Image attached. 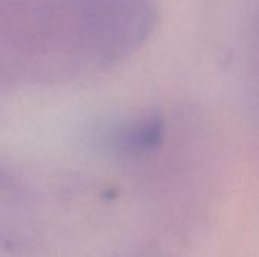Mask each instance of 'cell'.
I'll use <instances>...</instances> for the list:
<instances>
[{"instance_id":"7a4b0ae2","label":"cell","mask_w":259,"mask_h":257,"mask_svg":"<svg viewBox=\"0 0 259 257\" xmlns=\"http://www.w3.org/2000/svg\"><path fill=\"white\" fill-rule=\"evenodd\" d=\"M249 58L255 85L259 89V17L255 20L249 36Z\"/></svg>"},{"instance_id":"6da1fadb","label":"cell","mask_w":259,"mask_h":257,"mask_svg":"<svg viewBox=\"0 0 259 257\" xmlns=\"http://www.w3.org/2000/svg\"><path fill=\"white\" fill-rule=\"evenodd\" d=\"M159 21L153 0H2L3 89L87 79L132 58Z\"/></svg>"}]
</instances>
